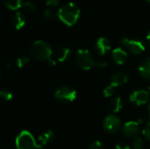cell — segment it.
Listing matches in <instances>:
<instances>
[{
  "label": "cell",
  "instance_id": "7a4b0ae2",
  "mask_svg": "<svg viewBox=\"0 0 150 149\" xmlns=\"http://www.w3.org/2000/svg\"><path fill=\"white\" fill-rule=\"evenodd\" d=\"M31 54L38 61H49L52 58L53 51L50 45L44 40H37L31 46Z\"/></svg>",
  "mask_w": 150,
  "mask_h": 149
},
{
  "label": "cell",
  "instance_id": "ac0fdd59",
  "mask_svg": "<svg viewBox=\"0 0 150 149\" xmlns=\"http://www.w3.org/2000/svg\"><path fill=\"white\" fill-rule=\"evenodd\" d=\"M3 3L5 7L10 10H18L23 5L22 0H3Z\"/></svg>",
  "mask_w": 150,
  "mask_h": 149
},
{
  "label": "cell",
  "instance_id": "4fadbf2b",
  "mask_svg": "<svg viewBox=\"0 0 150 149\" xmlns=\"http://www.w3.org/2000/svg\"><path fill=\"white\" fill-rule=\"evenodd\" d=\"M112 58L117 64L122 65L127 60V54L123 48L117 47L112 51Z\"/></svg>",
  "mask_w": 150,
  "mask_h": 149
},
{
  "label": "cell",
  "instance_id": "6da1fadb",
  "mask_svg": "<svg viewBox=\"0 0 150 149\" xmlns=\"http://www.w3.org/2000/svg\"><path fill=\"white\" fill-rule=\"evenodd\" d=\"M80 16V9L74 3L64 4L58 11V18L68 26L75 25Z\"/></svg>",
  "mask_w": 150,
  "mask_h": 149
},
{
  "label": "cell",
  "instance_id": "7402d4cb",
  "mask_svg": "<svg viewBox=\"0 0 150 149\" xmlns=\"http://www.w3.org/2000/svg\"><path fill=\"white\" fill-rule=\"evenodd\" d=\"M44 16L46 18H47L49 20H54L56 18V17H58V12H55V11H54V10L47 9L44 11Z\"/></svg>",
  "mask_w": 150,
  "mask_h": 149
},
{
  "label": "cell",
  "instance_id": "836d02e7",
  "mask_svg": "<svg viewBox=\"0 0 150 149\" xmlns=\"http://www.w3.org/2000/svg\"><path fill=\"white\" fill-rule=\"evenodd\" d=\"M147 1H148V3L150 4V0H147Z\"/></svg>",
  "mask_w": 150,
  "mask_h": 149
},
{
  "label": "cell",
  "instance_id": "52a82bcc",
  "mask_svg": "<svg viewBox=\"0 0 150 149\" xmlns=\"http://www.w3.org/2000/svg\"><path fill=\"white\" fill-rule=\"evenodd\" d=\"M103 127L108 133H116L120 128V119L116 115L111 114L105 118Z\"/></svg>",
  "mask_w": 150,
  "mask_h": 149
},
{
  "label": "cell",
  "instance_id": "ba28073f",
  "mask_svg": "<svg viewBox=\"0 0 150 149\" xmlns=\"http://www.w3.org/2000/svg\"><path fill=\"white\" fill-rule=\"evenodd\" d=\"M142 123V119H139L138 121H128L122 127V133L124 136L127 138H134L140 133V126Z\"/></svg>",
  "mask_w": 150,
  "mask_h": 149
},
{
  "label": "cell",
  "instance_id": "30bf717a",
  "mask_svg": "<svg viewBox=\"0 0 150 149\" xmlns=\"http://www.w3.org/2000/svg\"><path fill=\"white\" fill-rule=\"evenodd\" d=\"M112 48L111 42L106 38L101 37L95 43V50L99 55L106 54Z\"/></svg>",
  "mask_w": 150,
  "mask_h": 149
},
{
  "label": "cell",
  "instance_id": "9a60e30c",
  "mask_svg": "<svg viewBox=\"0 0 150 149\" xmlns=\"http://www.w3.org/2000/svg\"><path fill=\"white\" fill-rule=\"evenodd\" d=\"M71 55V50L69 47H62L57 49L55 53V59L60 62L66 61Z\"/></svg>",
  "mask_w": 150,
  "mask_h": 149
},
{
  "label": "cell",
  "instance_id": "5b68a950",
  "mask_svg": "<svg viewBox=\"0 0 150 149\" xmlns=\"http://www.w3.org/2000/svg\"><path fill=\"white\" fill-rule=\"evenodd\" d=\"M55 98L62 103H71L76 97V91L70 86H62L54 93Z\"/></svg>",
  "mask_w": 150,
  "mask_h": 149
},
{
  "label": "cell",
  "instance_id": "603a6c76",
  "mask_svg": "<svg viewBox=\"0 0 150 149\" xmlns=\"http://www.w3.org/2000/svg\"><path fill=\"white\" fill-rule=\"evenodd\" d=\"M22 8L24 9V11H25L26 12H30V13L33 12L36 10V6L32 2H25V3H23Z\"/></svg>",
  "mask_w": 150,
  "mask_h": 149
},
{
  "label": "cell",
  "instance_id": "d6a6232c",
  "mask_svg": "<svg viewBox=\"0 0 150 149\" xmlns=\"http://www.w3.org/2000/svg\"><path fill=\"white\" fill-rule=\"evenodd\" d=\"M148 91H149V95H150V86H149V90H148Z\"/></svg>",
  "mask_w": 150,
  "mask_h": 149
},
{
  "label": "cell",
  "instance_id": "83f0119b",
  "mask_svg": "<svg viewBox=\"0 0 150 149\" xmlns=\"http://www.w3.org/2000/svg\"><path fill=\"white\" fill-rule=\"evenodd\" d=\"M115 149H131V148L127 145V144H126V143H118L117 145H116V147H115Z\"/></svg>",
  "mask_w": 150,
  "mask_h": 149
},
{
  "label": "cell",
  "instance_id": "f546056e",
  "mask_svg": "<svg viewBox=\"0 0 150 149\" xmlns=\"http://www.w3.org/2000/svg\"><path fill=\"white\" fill-rule=\"evenodd\" d=\"M147 40H148V43H149V46L150 47V32H149L148 36H147Z\"/></svg>",
  "mask_w": 150,
  "mask_h": 149
},
{
  "label": "cell",
  "instance_id": "5bb4252c",
  "mask_svg": "<svg viewBox=\"0 0 150 149\" xmlns=\"http://www.w3.org/2000/svg\"><path fill=\"white\" fill-rule=\"evenodd\" d=\"M139 73L145 78L150 80V57L143 59L139 65Z\"/></svg>",
  "mask_w": 150,
  "mask_h": 149
},
{
  "label": "cell",
  "instance_id": "9c48e42d",
  "mask_svg": "<svg viewBox=\"0 0 150 149\" xmlns=\"http://www.w3.org/2000/svg\"><path fill=\"white\" fill-rule=\"evenodd\" d=\"M130 101L136 105H146L149 101L150 95L148 90H138L134 91L130 95Z\"/></svg>",
  "mask_w": 150,
  "mask_h": 149
},
{
  "label": "cell",
  "instance_id": "d4e9b609",
  "mask_svg": "<svg viewBox=\"0 0 150 149\" xmlns=\"http://www.w3.org/2000/svg\"><path fill=\"white\" fill-rule=\"evenodd\" d=\"M142 134H143V136L145 137V139H146L147 141H149L150 142V122H148V123L146 124V126L143 127Z\"/></svg>",
  "mask_w": 150,
  "mask_h": 149
},
{
  "label": "cell",
  "instance_id": "4dcf8cb0",
  "mask_svg": "<svg viewBox=\"0 0 150 149\" xmlns=\"http://www.w3.org/2000/svg\"><path fill=\"white\" fill-rule=\"evenodd\" d=\"M148 112H149V116L150 118V103L149 105V107H148Z\"/></svg>",
  "mask_w": 150,
  "mask_h": 149
},
{
  "label": "cell",
  "instance_id": "cb8c5ba5",
  "mask_svg": "<svg viewBox=\"0 0 150 149\" xmlns=\"http://www.w3.org/2000/svg\"><path fill=\"white\" fill-rule=\"evenodd\" d=\"M144 146H145V144L142 138H136L133 142V148L134 149H143Z\"/></svg>",
  "mask_w": 150,
  "mask_h": 149
},
{
  "label": "cell",
  "instance_id": "d6986e66",
  "mask_svg": "<svg viewBox=\"0 0 150 149\" xmlns=\"http://www.w3.org/2000/svg\"><path fill=\"white\" fill-rule=\"evenodd\" d=\"M29 62H30V59L26 55H22V56L18 57L17 59V61H16V64H17V67L18 68H24Z\"/></svg>",
  "mask_w": 150,
  "mask_h": 149
},
{
  "label": "cell",
  "instance_id": "3957f363",
  "mask_svg": "<svg viewBox=\"0 0 150 149\" xmlns=\"http://www.w3.org/2000/svg\"><path fill=\"white\" fill-rule=\"evenodd\" d=\"M76 61L77 65L84 70L91 69V68L96 66V63H97L92 54L87 49H79L76 52Z\"/></svg>",
  "mask_w": 150,
  "mask_h": 149
},
{
  "label": "cell",
  "instance_id": "1f68e13d",
  "mask_svg": "<svg viewBox=\"0 0 150 149\" xmlns=\"http://www.w3.org/2000/svg\"><path fill=\"white\" fill-rule=\"evenodd\" d=\"M11 66V63H10V62L6 63V67H7V68H10Z\"/></svg>",
  "mask_w": 150,
  "mask_h": 149
},
{
  "label": "cell",
  "instance_id": "e0dca14e",
  "mask_svg": "<svg viewBox=\"0 0 150 149\" xmlns=\"http://www.w3.org/2000/svg\"><path fill=\"white\" fill-rule=\"evenodd\" d=\"M123 107V101L120 97H114L113 99L111 100L110 102V109L117 113V112H120L121 111Z\"/></svg>",
  "mask_w": 150,
  "mask_h": 149
},
{
  "label": "cell",
  "instance_id": "4316f807",
  "mask_svg": "<svg viewBox=\"0 0 150 149\" xmlns=\"http://www.w3.org/2000/svg\"><path fill=\"white\" fill-rule=\"evenodd\" d=\"M46 3L48 6L54 7V6H57L59 4L60 0H46Z\"/></svg>",
  "mask_w": 150,
  "mask_h": 149
},
{
  "label": "cell",
  "instance_id": "8fae6325",
  "mask_svg": "<svg viewBox=\"0 0 150 149\" xmlns=\"http://www.w3.org/2000/svg\"><path fill=\"white\" fill-rule=\"evenodd\" d=\"M128 81V76L124 72H116L114 73L110 80V84L113 85L114 87H119L126 84Z\"/></svg>",
  "mask_w": 150,
  "mask_h": 149
},
{
  "label": "cell",
  "instance_id": "277c9868",
  "mask_svg": "<svg viewBox=\"0 0 150 149\" xmlns=\"http://www.w3.org/2000/svg\"><path fill=\"white\" fill-rule=\"evenodd\" d=\"M16 147L18 149H36L37 141H35L33 134L24 130L16 138Z\"/></svg>",
  "mask_w": 150,
  "mask_h": 149
},
{
  "label": "cell",
  "instance_id": "2e32d148",
  "mask_svg": "<svg viewBox=\"0 0 150 149\" xmlns=\"http://www.w3.org/2000/svg\"><path fill=\"white\" fill-rule=\"evenodd\" d=\"M11 24L17 30L21 29L25 25V18L21 12H16L11 18Z\"/></svg>",
  "mask_w": 150,
  "mask_h": 149
},
{
  "label": "cell",
  "instance_id": "484cf974",
  "mask_svg": "<svg viewBox=\"0 0 150 149\" xmlns=\"http://www.w3.org/2000/svg\"><path fill=\"white\" fill-rule=\"evenodd\" d=\"M88 149H105V148H104V145L101 141H96L89 146Z\"/></svg>",
  "mask_w": 150,
  "mask_h": 149
},
{
  "label": "cell",
  "instance_id": "7c38bea8",
  "mask_svg": "<svg viewBox=\"0 0 150 149\" xmlns=\"http://www.w3.org/2000/svg\"><path fill=\"white\" fill-rule=\"evenodd\" d=\"M54 138V133L51 130H48L42 134H40L37 139V148L42 149L45 148Z\"/></svg>",
  "mask_w": 150,
  "mask_h": 149
},
{
  "label": "cell",
  "instance_id": "ffe728a7",
  "mask_svg": "<svg viewBox=\"0 0 150 149\" xmlns=\"http://www.w3.org/2000/svg\"><path fill=\"white\" fill-rule=\"evenodd\" d=\"M115 90H116V87H114L113 85L112 84H109L107 87L105 88V90H103V95L105 97H111L114 95L115 93Z\"/></svg>",
  "mask_w": 150,
  "mask_h": 149
},
{
  "label": "cell",
  "instance_id": "44dd1931",
  "mask_svg": "<svg viewBox=\"0 0 150 149\" xmlns=\"http://www.w3.org/2000/svg\"><path fill=\"white\" fill-rule=\"evenodd\" d=\"M0 97L4 101H10L12 98V93L7 89H3L0 91Z\"/></svg>",
  "mask_w": 150,
  "mask_h": 149
},
{
  "label": "cell",
  "instance_id": "f1b7e54d",
  "mask_svg": "<svg viewBox=\"0 0 150 149\" xmlns=\"http://www.w3.org/2000/svg\"><path fill=\"white\" fill-rule=\"evenodd\" d=\"M96 67H98V68H106L107 67V62L106 61H97Z\"/></svg>",
  "mask_w": 150,
  "mask_h": 149
},
{
  "label": "cell",
  "instance_id": "8992f818",
  "mask_svg": "<svg viewBox=\"0 0 150 149\" xmlns=\"http://www.w3.org/2000/svg\"><path fill=\"white\" fill-rule=\"evenodd\" d=\"M120 43L135 55H139L145 51V44L142 40L138 39L132 40L127 38H122L120 39Z\"/></svg>",
  "mask_w": 150,
  "mask_h": 149
}]
</instances>
